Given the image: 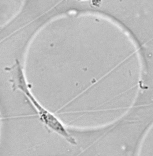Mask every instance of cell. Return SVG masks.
<instances>
[{"label":"cell","instance_id":"cell-1","mask_svg":"<svg viewBox=\"0 0 153 156\" xmlns=\"http://www.w3.org/2000/svg\"><path fill=\"white\" fill-rule=\"evenodd\" d=\"M16 84L18 88L22 91L27 98L29 99L34 108L38 112L40 120L47 126L50 129L55 132L60 136L64 137L67 141L73 144H76L75 139L72 136L70 133L65 128L64 125L54 115L51 114L49 111L45 110L38 101L33 97L32 93L28 89L27 85L26 82L25 76L23 75L21 66L19 64H17L16 67Z\"/></svg>","mask_w":153,"mask_h":156}]
</instances>
